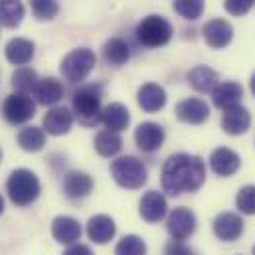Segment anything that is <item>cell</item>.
Returning a JSON list of instances; mask_svg holds the SVG:
<instances>
[{"label":"cell","mask_w":255,"mask_h":255,"mask_svg":"<svg viewBox=\"0 0 255 255\" xmlns=\"http://www.w3.org/2000/svg\"><path fill=\"white\" fill-rule=\"evenodd\" d=\"M176 117L182 123H190V125H202L204 121H208L210 117V107L206 105V101L202 99H184L176 105Z\"/></svg>","instance_id":"cell-12"},{"label":"cell","mask_w":255,"mask_h":255,"mask_svg":"<svg viewBox=\"0 0 255 255\" xmlns=\"http://www.w3.org/2000/svg\"><path fill=\"white\" fill-rule=\"evenodd\" d=\"M234 38V28L228 20L222 18H214L204 26V40L210 48L214 50H222L226 48Z\"/></svg>","instance_id":"cell-9"},{"label":"cell","mask_w":255,"mask_h":255,"mask_svg":"<svg viewBox=\"0 0 255 255\" xmlns=\"http://www.w3.org/2000/svg\"><path fill=\"white\" fill-rule=\"evenodd\" d=\"M34 52H36V46L34 42L26 40V38H12L6 48H4V56L10 64L14 65H26L32 62L34 58Z\"/></svg>","instance_id":"cell-22"},{"label":"cell","mask_w":255,"mask_h":255,"mask_svg":"<svg viewBox=\"0 0 255 255\" xmlns=\"http://www.w3.org/2000/svg\"><path fill=\"white\" fill-rule=\"evenodd\" d=\"M254 2L255 0H224V6L232 16H246L252 10Z\"/></svg>","instance_id":"cell-35"},{"label":"cell","mask_w":255,"mask_h":255,"mask_svg":"<svg viewBox=\"0 0 255 255\" xmlns=\"http://www.w3.org/2000/svg\"><path fill=\"white\" fill-rule=\"evenodd\" d=\"M30 2V8H32V14L46 22V20H54L60 12V2L58 0H28Z\"/></svg>","instance_id":"cell-31"},{"label":"cell","mask_w":255,"mask_h":255,"mask_svg":"<svg viewBox=\"0 0 255 255\" xmlns=\"http://www.w3.org/2000/svg\"><path fill=\"white\" fill-rule=\"evenodd\" d=\"M244 97V89L240 83L236 81H224V83H218L216 89L212 91V101L218 109H230L234 105H240Z\"/></svg>","instance_id":"cell-16"},{"label":"cell","mask_w":255,"mask_h":255,"mask_svg":"<svg viewBox=\"0 0 255 255\" xmlns=\"http://www.w3.org/2000/svg\"><path fill=\"white\" fill-rule=\"evenodd\" d=\"M71 125H73V113L65 107H52L44 115V130L54 136L69 132Z\"/></svg>","instance_id":"cell-20"},{"label":"cell","mask_w":255,"mask_h":255,"mask_svg":"<svg viewBox=\"0 0 255 255\" xmlns=\"http://www.w3.org/2000/svg\"><path fill=\"white\" fill-rule=\"evenodd\" d=\"M138 105L146 113H156L166 105V91L158 83H144L138 89Z\"/></svg>","instance_id":"cell-17"},{"label":"cell","mask_w":255,"mask_h":255,"mask_svg":"<svg viewBox=\"0 0 255 255\" xmlns=\"http://www.w3.org/2000/svg\"><path fill=\"white\" fill-rule=\"evenodd\" d=\"M252 91H254V95H255V73H254V77H252Z\"/></svg>","instance_id":"cell-38"},{"label":"cell","mask_w":255,"mask_h":255,"mask_svg":"<svg viewBox=\"0 0 255 255\" xmlns=\"http://www.w3.org/2000/svg\"><path fill=\"white\" fill-rule=\"evenodd\" d=\"M134 140L142 152H154L164 142V128L158 123H142L134 130Z\"/></svg>","instance_id":"cell-10"},{"label":"cell","mask_w":255,"mask_h":255,"mask_svg":"<svg viewBox=\"0 0 255 255\" xmlns=\"http://www.w3.org/2000/svg\"><path fill=\"white\" fill-rule=\"evenodd\" d=\"M73 113L81 125L91 127L101 119V85H83L73 95Z\"/></svg>","instance_id":"cell-2"},{"label":"cell","mask_w":255,"mask_h":255,"mask_svg":"<svg viewBox=\"0 0 255 255\" xmlns=\"http://www.w3.org/2000/svg\"><path fill=\"white\" fill-rule=\"evenodd\" d=\"M2 115L8 123L12 125H20V123H26L30 121L34 115H36V105L32 101V97L28 93H12L6 97L4 105H2Z\"/></svg>","instance_id":"cell-7"},{"label":"cell","mask_w":255,"mask_h":255,"mask_svg":"<svg viewBox=\"0 0 255 255\" xmlns=\"http://www.w3.org/2000/svg\"><path fill=\"white\" fill-rule=\"evenodd\" d=\"M40 180L38 176L28 170V168H18L10 174L8 182H6V192L10 196V200L16 206H28L32 204L38 196H40Z\"/></svg>","instance_id":"cell-3"},{"label":"cell","mask_w":255,"mask_h":255,"mask_svg":"<svg viewBox=\"0 0 255 255\" xmlns=\"http://www.w3.org/2000/svg\"><path fill=\"white\" fill-rule=\"evenodd\" d=\"M64 190L69 198H85L89 196L91 190H93V180L89 174L85 172H79V170H73L65 176L64 180Z\"/></svg>","instance_id":"cell-25"},{"label":"cell","mask_w":255,"mask_h":255,"mask_svg":"<svg viewBox=\"0 0 255 255\" xmlns=\"http://www.w3.org/2000/svg\"><path fill=\"white\" fill-rule=\"evenodd\" d=\"M115 232H117V226L113 222V218L105 216V214H99V216H93L87 224V236L91 242L95 244H107L115 238Z\"/></svg>","instance_id":"cell-21"},{"label":"cell","mask_w":255,"mask_h":255,"mask_svg":"<svg viewBox=\"0 0 255 255\" xmlns=\"http://www.w3.org/2000/svg\"><path fill=\"white\" fill-rule=\"evenodd\" d=\"M109 130H115V132H121L123 128L128 127L130 123V115H128V109L123 103H111L107 105L105 109H101V119H99Z\"/></svg>","instance_id":"cell-23"},{"label":"cell","mask_w":255,"mask_h":255,"mask_svg":"<svg viewBox=\"0 0 255 255\" xmlns=\"http://www.w3.org/2000/svg\"><path fill=\"white\" fill-rule=\"evenodd\" d=\"M240 164H242L240 156L232 148H226V146L216 148L212 152V156H210V166H212V170L218 176H232V174H236Z\"/></svg>","instance_id":"cell-15"},{"label":"cell","mask_w":255,"mask_h":255,"mask_svg":"<svg viewBox=\"0 0 255 255\" xmlns=\"http://www.w3.org/2000/svg\"><path fill=\"white\" fill-rule=\"evenodd\" d=\"M174 12L184 20H198L204 14V0H174Z\"/></svg>","instance_id":"cell-32"},{"label":"cell","mask_w":255,"mask_h":255,"mask_svg":"<svg viewBox=\"0 0 255 255\" xmlns=\"http://www.w3.org/2000/svg\"><path fill=\"white\" fill-rule=\"evenodd\" d=\"M252 125V115L244 105H234L224 111L222 115V128L228 134H244Z\"/></svg>","instance_id":"cell-14"},{"label":"cell","mask_w":255,"mask_h":255,"mask_svg":"<svg viewBox=\"0 0 255 255\" xmlns=\"http://www.w3.org/2000/svg\"><path fill=\"white\" fill-rule=\"evenodd\" d=\"M38 83V73L30 67H18L14 73H12V87L20 93H28V91H34Z\"/></svg>","instance_id":"cell-30"},{"label":"cell","mask_w":255,"mask_h":255,"mask_svg":"<svg viewBox=\"0 0 255 255\" xmlns=\"http://www.w3.org/2000/svg\"><path fill=\"white\" fill-rule=\"evenodd\" d=\"M166 255H194L188 246H184L182 242H170L168 246H166Z\"/></svg>","instance_id":"cell-36"},{"label":"cell","mask_w":255,"mask_h":255,"mask_svg":"<svg viewBox=\"0 0 255 255\" xmlns=\"http://www.w3.org/2000/svg\"><path fill=\"white\" fill-rule=\"evenodd\" d=\"M206 180V164L196 154H172L162 166V188L172 194L196 192Z\"/></svg>","instance_id":"cell-1"},{"label":"cell","mask_w":255,"mask_h":255,"mask_svg":"<svg viewBox=\"0 0 255 255\" xmlns=\"http://www.w3.org/2000/svg\"><path fill=\"white\" fill-rule=\"evenodd\" d=\"M52 236L56 238V242L65 244V246H73L79 238H81V226L75 218L71 216H58L52 224Z\"/></svg>","instance_id":"cell-18"},{"label":"cell","mask_w":255,"mask_h":255,"mask_svg":"<svg viewBox=\"0 0 255 255\" xmlns=\"http://www.w3.org/2000/svg\"><path fill=\"white\" fill-rule=\"evenodd\" d=\"M64 255H93L89 246H83V244H73Z\"/></svg>","instance_id":"cell-37"},{"label":"cell","mask_w":255,"mask_h":255,"mask_svg":"<svg viewBox=\"0 0 255 255\" xmlns=\"http://www.w3.org/2000/svg\"><path fill=\"white\" fill-rule=\"evenodd\" d=\"M254 255H255V248H254Z\"/></svg>","instance_id":"cell-41"},{"label":"cell","mask_w":255,"mask_h":255,"mask_svg":"<svg viewBox=\"0 0 255 255\" xmlns=\"http://www.w3.org/2000/svg\"><path fill=\"white\" fill-rule=\"evenodd\" d=\"M140 218L146 220L148 224H154V222H160L166 212H168V204H166V198L156 190H150L146 192L140 200Z\"/></svg>","instance_id":"cell-11"},{"label":"cell","mask_w":255,"mask_h":255,"mask_svg":"<svg viewBox=\"0 0 255 255\" xmlns=\"http://www.w3.org/2000/svg\"><path fill=\"white\" fill-rule=\"evenodd\" d=\"M146 254V244L138 238V236H125L117 248L115 255H144Z\"/></svg>","instance_id":"cell-33"},{"label":"cell","mask_w":255,"mask_h":255,"mask_svg":"<svg viewBox=\"0 0 255 255\" xmlns=\"http://www.w3.org/2000/svg\"><path fill=\"white\" fill-rule=\"evenodd\" d=\"M196 232V216L188 208H174L168 216V234L176 240L182 242L190 238Z\"/></svg>","instance_id":"cell-8"},{"label":"cell","mask_w":255,"mask_h":255,"mask_svg":"<svg viewBox=\"0 0 255 255\" xmlns=\"http://www.w3.org/2000/svg\"><path fill=\"white\" fill-rule=\"evenodd\" d=\"M103 58L107 64L119 67V65L127 64V60L130 58V48L123 38H111L103 46Z\"/></svg>","instance_id":"cell-26"},{"label":"cell","mask_w":255,"mask_h":255,"mask_svg":"<svg viewBox=\"0 0 255 255\" xmlns=\"http://www.w3.org/2000/svg\"><path fill=\"white\" fill-rule=\"evenodd\" d=\"M18 144L26 152H38L46 144V130L40 127H24L18 132Z\"/></svg>","instance_id":"cell-28"},{"label":"cell","mask_w":255,"mask_h":255,"mask_svg":"<svg viewBox=\"0 0 255 255\" xmlns=\"http://www.w3.org/2000/svg\"><path fill=\"white\" fill-rule=\"evenodd\" d=\"M95 64H97V56L89 48L71 50L62 62V75L71 83H79L93 71Z\"/></svg>","instance_id":"cell-6"},{"label":"cell","mask_w":255,"mask_h":255,"mask_svg":"<svg viewBox=\"0 0 255 255\" xmlns=\"http://www.w3.org/2000/svg\"><path fill=\"white\" fill-rule=\"evenodd\" d=\"M174 28L172 24L158 14H150L142 18L136 26V40L146 48H160L172 40Z\"/></svg>","instance_id":"cell-4"},{"label":"cell","mask_w":255,"mask_h":255,"mask_svg":"<svg viewBox=\"0 0 255 255\" xmlns=\"http://www.w3.org/2000/svg\"><path fill=\"white\" fill-rule=\"evenodd\" d=\"M26 8L22 0H0V24L6 28H16L22 24Z\"/></svg>","instance_id":"cell-27"},{"label":"cell","mask_w":255,"mask_h":255,"mask_svg":"<svg viewBox=\"0 0 255 255\" xmlns=\"http://www.w3.org/2000/svg\"><path fill=\"white\" fill-rule=\"evenodd\" d=\"M188 81H190V85L196 91H200V93H212L216 89V85L220 83V77H218V73L212 67L198 65V67H194V69L188 71Z\"/></svg>","instance_id":"cell-24"},{"label":"cell","mask_w":255,"mask_h":255,"mask_svg":"<svg viewBox=\"0 0 255 255\" xmlns=\"http://www.w3.org/2000/svg\"><path fill=\"white\" fill-rule=\"evenodd\" d=\"M121 146H123V138L115 130L105 128L95 136V150L101 156H115L121 150Z\"/></svg>","instance_id":"cell-29"},{"label":"cell","mask_w":255,"mask_h":255,"mask_svg":"<svg viewBox=\"0 0 255 255\" xmlns=\"http://www.w3.org/2000/svg\"><path fill=\"white\" fill-rule=\"evenodd\" d=\"M0 162H2V148H0Z\"/></svg>","instance_id":"cell-40"},{"label":"cell","mask_w":255,"mask_h":255,"mask_svg":"<svg viewBox=\"0 0 255 255\" xmlns=\"http://www.w3.org/2000/svg\"><path fill=\"white\" fill-rule=\"evenodd\" d=\"M32 93L40 105H56L58 101L64 99L65 89L56 77H46V79H38Z\"/></svg>","instance_id":"cell-19"},{"label":"cell","mask_w":255,"mask_h":255,"mask_svg":"<svg viewBox=\"0 0 255 255\" xmlns=\"http://www.w3.org/2000/svg\"><path fill=\"white\" fill-rule=\"evenodd\" d=\"M111 176L127 190H136L146 182V166L134 156H121L111 164Z\"/></svg>","instance_id":"cell-5"},{"label":"cell","mask_w":255,"mask_h":255,"mask_svg":"<svg viewBox=\"0 0 255 255\" xmlns=\"http://www.w3.org/2000/svg\"><path fill=\"white\" fill-rule=\"evenodd\" d=\"M214 234L222 242H234L244 234V220L234 212H224L214 220Z\"/></svg>","instance_id":"cell-13"},{"label":"cell","mask_w":255,"mask_h":255,"mask_svg":"<svg viewBox=\"0 0 255 255\" xmlns=\"http://www.w3.org/2000/svg\"><path fill=\"white\" fill-rule=\"evenodd\" d=\"M4 212V200H2V196H0V214Z\"/></svg>","instance_id":"cell-39"},{"label":"cell","mask_w":255,"mask_h":255,"mask_svg":"<svg viewBox=\"0 0 255 255\" xmlns=\"http://www.w3.org/2000/svg\"><path fill=\"white\" fill-rule=\"evenodd\" d=\"M238 210L244 214H255V186H244L236 198Z\"/></svg>","instance_id":"cell-34"}]
</instances>
